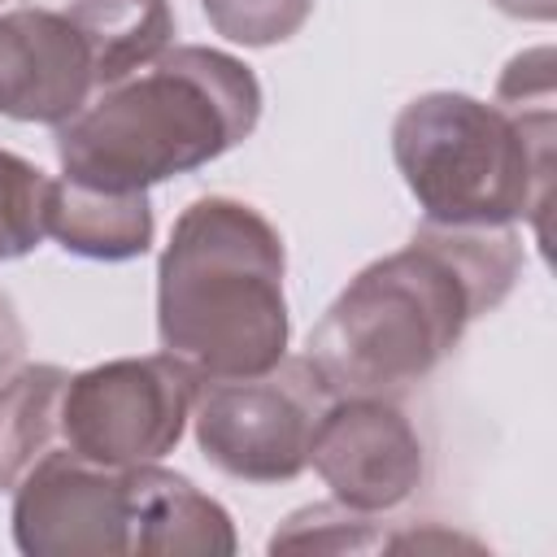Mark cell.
<instances>
[{
  "label": "cell",
  "instance_id": "9",
  "mask_svg": "<svg viewBox=\"0 0 557 557\" xmlns=\"http://www.w3.org/2000/svg\"><path fill=\"white\" fill-rule=\"evenodd\" d=\"M96 91L91 57L74 22L52 9L0 13V113L13 122H70Z\"/></svg>",
  "mask_w": 557,
  "mask_h": 557
},
{
  "label": "cell",
  "instance_id": "7",
  "mask_svg": "<svg viewBox=\"0 0 557 557\" xmlns=\"http://www.w3.org/2000/svg\"><path fill=\"white\" fill-rule=\"evenodd\" d=\"M13 544L26 557H131V466L48 448L13 483Z\"/></svg>",
  "mask_w": 557,
  "mask_h": 557
},
{
  "label": "cell",
  "instance_id": "20",
  "mask_svg": "<svg viewBox=\"0 0 557 557\" xmlns=\"http://www.w3.org/2000/svg\"><path fill=\"white\" fill-rule=\"evenodd\" d=\"M0 4H4V0H0Z\"/></svg>",
  "mask_w": 557,
  "mask_h": 557
},
{
  "label": "cell",
  "instance_id": "14",
  "mask_svg": "<svg viewBox=\"0 0 557 557\" xmlns=\"http://www.w3.org/2000/svg\"><path fill=\"white\" fill-rule=\"evenodd\" d=\"M48 191L52 178L35 161L0 148V261H17L39 248L48 235Z\"/></svg>",
  "mask_w": 557,
  "mask_h": 557
},
{
  "label": "cell",
  "instance_id": "11",
  "mask_svg": "<svg viewBox=\"0 0 557 557\" xmlns=\"http://www.w3.org/2000/svg\"><path fill=\"white\" fill-rule=\"evenodd\" d=\"M152 200L148 191H104L74 178H52L48 235L87 261H131L152 248Z\"/></svg>",
  "mask_w": 557,
  "mask_h": 557
},
{
  "label": "cell",
  "instance_id": "6",
  "mask_svg": "<svg viewBox=\"0 0 557 557\" xmlns=\"http://www.w3.org/2000/svg\"><path fill=\"white\" fill-rule=\"evenodd\" d=\"M200 374L170 357H117L70 374L61 396V440L96 466H144L178 448Z\"/></svg>",
  "mask_w": 557,
  "mask_h": 557
},
{
  "label": "cell",
  "instance_id": "13",
  "mask_svg": "<svg viewBox=\"0 0 557 557\" xmlns=\"http://www.w3.org/2000/svg\"><path fill=\"white\" fill-rule=\"evenodd\" d=\"M70 370L61 366H17L0 383V487L13 483L61 440V396Z\"/></svg>",
  "mask_w": 557,
  "mask_h": 557
},
{
  "label": "cell",
  "instance_id": "8",
  "mask_svg": "<svg viewBox=\"0 0 557 557\" xmlns=\"http://www.w3.org/2000/svg\"><path fill=\"white\" fill-rule=\"evenodd\" d=\"M309 466L326 483L331 500L357 513H387L418 492L426 474V448L392 396L357 392L335 396L322 409Z\"/></svg>",
  "mask_w": 557,
  "mask_h": 557
},
{
  "label": "cell",
  "instance_id": "1",
  "mask_svg": "<svg viewBox=\"0 0 557 557\" xmlns=\"http://www.w3.org/2000/svg\"><path fill=\"white\" fill-rule=\"evenodd\" d=\"M522 274L513 226H435L348 278L309 331V361L331 396H392L422 383Z\"/></svg>",
  "mask_w": 557,
  "mask_h": 557
},
{
  "label": "cell",
  "instance_id": "2",
  "mask_svg": "<svg viewBox=\"0 0 557 557\" xmlns=\"http://www.w3.org/2000/svg\"><path fill=\"white\" fill-rule=\"evenodd\" d=\"M261 122L257 74L205 44H174L131 78L100 87L70 122L57 126L61 178L104 191H148L191 174Z\"/></svg>",
  "mask_w": 557,
  "mask_h": 557
},
{
  "label": "cell",
  "instance_id": "5",
  "mask_svg": "<svg viewBox=\"0 0 557 557\" xmlns=\"http://www.w3.org/2000/svg\"><path fill=\"white\" fill-rule=\"evenodd\" d=\"M331 400L309 357H283L248 379H205L191 405L196 444L209 466L239 483H292L309 466V444Z\"/></svg>",
  "mask_w": 557,
  "mask_h": 557
},
{
  "label": "cell",
  "instance_id": "17",
  "mask_svg": "<svg viewBox=\"0 0 557 557\" xmlns=\"http://www.w3.org/2000/svg\"><path fill=\"white\" fill-rule=\"evenodd\" d=\"M496 104L505 109H553V52L531 48L513 57L496 83Z\"/></svg>",
  "mask_w": 557,
  "mask_h": 557
},
{
  "label": "cell",
  "instance_id": "19",
  "mask_svg": "<svg viewBox=\"0 0 557 557\" xmlns=\"http://www.w3.org/2000/svg\"><path fill=\"white\" fill-rule=\"evenodd\" d=\"M500 13L509 17H527V22H548L553 17V0H492Z\"/></svg>",
  "mask_w": 557,
  "mask_h": 557
},
{
  "label": "cell",
  "instance_id": "15",
  "mask_svg": "<svg viewBox=\"0 0 557 557\" xmlns=\"http://www.w3.org/2000/svg\"><path fill=\"white\" fill-rule=\"evenodd\" d=\"M278 548H296V553H370L383 548V531L374 522V513H357L339 500L331 505H305L296 509L274 535H270V553Z\"/></svg>",
  "mask_w": 557,
  "mask_h": 557
},
{
  "label": "cell",
  "instance_id": "10",
  "mask_svg": "<svg viewBox=\"0 0 557 557\" xmlns=\"http://www.w3.org/2000/svg\"><path fill=\"white\" fill-rule=\"evenodd\" d=\"M231 513L157 461L131 466V557H231Z\"/></svg>",
  "mask_w": 557,
  "mask_h": 557
},
{
  "label": "cell",
  "instance_id": "4",
  "mask_svg": "<svg viewBox=\"0 0 557 557\" xmlns=\"http://www.w3.org/2000/svg\"><path fill=\"white\" fill-rule=\"evenodd\" d=\"M392 157L435 226H513L553 196V109L422 91L392 122Z\"/></svg>",
  "mask_w": 557,
  "mask_h": 557
},
{
  "label": "cell",
  "instance_id": "16",
  "mask_svg": "<svg viewBox=\"0 0 557 557\" xmlns=\"http://www.w3.org/2000/svg\"><path fill=\"white\" fill-rule=\"evenodd\" d=\"M209 26L244 48L287 44L313 13V0H200Z\"/></svg>",
  "mask_w": 557,
  "mask_h": 557
},
{
  "label": "cell",
  "instance_id": "18",
  "mask_svg": "<svg viewBox=\"0 0 557 557\" xmlns=\"http://www.w3.org/2000/svg\"><path fill=\"white\" fill-rule=\"evenodd\" d=\"M22 352H26V326H22L17 309H13V300L0 292V383L17 370Z\"/></svg>",
  "mask_w": 557,
  "mask_h": 557
},
{
  "label": "cell",
  "instance_id": "3",
  "mask_svg": "<svg viewBox=\"0 0 557 557\" xmlns=\"http://www.w3.org/2000/svg\"><path fill=\"white\" fill-rule=\"evenodd\" d=\"M287 252L278 226L248 200L200 196L157 261V339L200 379L265 374L287 357Z\"/></svg>",
  "mask_w": 557,
  "mask_h": 557
},
{
  "label": "cell",
  "instance_id": "12",
  "mask_svg": "<svg viewBox=\"0 0 557 557\" xmlns=\"http://www.w3.org/2000/svg\"><path fill=\"white\" fill-rule=\"evenodd\" d=\"M65 17L87 44L96 91L152 65L174 39L170 0H70Z\"/></svg>",
  "mask_w": 557,
  "mask_h": 557
}]
</instances>
